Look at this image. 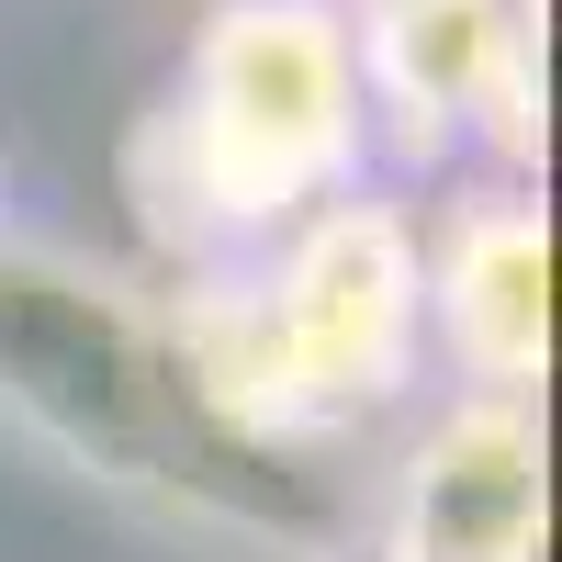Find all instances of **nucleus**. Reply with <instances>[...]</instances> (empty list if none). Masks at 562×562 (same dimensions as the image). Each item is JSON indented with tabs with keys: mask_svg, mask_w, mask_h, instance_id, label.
<instances>
[{
	"mask_svg": "<svg viewBox=\"0 0 562 562\" xmlns=\"http://www.w3.org/2000/svg\"><path fill=\"white\" fill-rule=\"evenodd\" d=\"M0 428L34 439L68 484L203 551L315 562L349 551L360 518L326 473L270 461L259 439L225 428L158 281L68 237H0Z\"/></svg>",
	"mask_w": 562,
	"mask_h": 562,
	"instance_id": "obj_1",
	"label": "nucleus"
},
{
	"mask_svg": "<svg viewBox=\"0 0 562 562\" xmlns=\"http://www.w3.org/2000/svg\"><path fill=\"white\" fill-rule=\"evenodd\" d=\"M169 326L192 349L203 394L225 428L259 439L270 461L326 473L371 416H394L428 371V248H416V203L394 192H338L270 248L180 270Z\"/></svg>",
	"mask_w": 562,
	"mask_h": 562,
	"instance_id": "obj_2",
	"label": "nucleus"
},
{
	"mask_svg": "<svg viewBox=\"0 0 562 562\" xmlns=\"http://www.w3.org/2000/svg\"><path fill=\"white\" fill-rule=\"evenodd\" d=\"M371 113L338 0H225L124 147V192L180 270L248 259L315 203L360 192Z\"/></svg>",
	"mask_w": 562,
	"mask_h": 562,
	"instance_id": "obj_3",
	"label": "nucleus"
},
{
	"mask_svg": "<svg viewBox=\"0 0 562 562\" xmlns=\"http://www.w3.org/2000/svg\"><path fill=\"white\" fill-rule=\"evenodd\" d=\"M371 147L416 169H450L461 147H495V180H529L551 147V57L540 0H338Z\"/></svg>",
	"mask_w": 562,
	"mask_h": 562,
	"instance_id": "obj_4",
	"label": "nucleus"
},
{
	"mask_svg": "<svg viewBox=\"0 0 562 562\" xmlns=\"http://www.w3.org/2000/svg\"><path fill=\"white\" fill-rule=\"evenodd\" d=\"M371 562H540L551 551V428L529 394H450L405 428L360 506Z\"/></svg>",
	"mask_w": 562,
	"mask_h": 562,
	"instance_id": "obj_5",
	"label": "nucleus"
},
{
	"mask_svg": "<svg viewBox=\"0 0 562 562\" xmlns=\"http://www.w3.org/2000/svg\"><path fill=\"white\" fill-rule=\"evenodd\" d=\"M428 248V360L461 371V394H529L551 383V203L540 180H473Z\"/></svg>",
	"mask_w": 562,
	"mask_h": 562,
	"instance_id": "obj_6",
	"label": "nucleus"
},
{
	"mask_svg": "<svg viewBox=\"0 0 562 562\" xmlns=\"http://www.w3.org/2000/svg\"><path fill=\"white\" fill-rule=\"evenodd\" d=\"M0 237H12V158H0Z\"/></svg>",
	"mask_w": 562,
	"mask_h": 562,
	"instance_id": "obj_7",
	"label": "nucleus"
},
{
	"mask_svg": "<svg viewBox=\"0 0 562 562\" xmlns=\"http://www.w3.org/2000/svg\"><path fill=\"white\" fill-rule=\"evenodd\" d=\"M315 562H371V551H360V540H349V551H315Z\"/></svg>",
	"mask_w": 562,
	"mask_h": 562,
	"instance_id": "obj_8",
	"label": "nucleus"
},
{
	"mask_svg": "<svg viewBox=\"0 0 562 562\" xmlns=\"http://www.w3.org/2000/svg\"><path fill=\"white\" fill-rule=\"evenodd\" d=\"M203 12H225V0H203Z\"/></svg>",
	"mask_w": 562,
	"mask_h": 562,
	"instance_id": "obj_9",
	"label": "nucleus"
}]
</instances>
